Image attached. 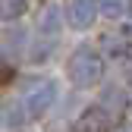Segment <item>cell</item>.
I'll list each match as a JSON object with an SVG mask.
<instances>
[{"instance_id":"cell-3","label":"cell","mask_w":132,"mask_h":132,"mask_svg":"<svg viewBox=\"0 0 132 132\" xmlns=\"http://www.w3.org/2000/svg\"><path fill=\"white\" fill-rule=\"evenodd\" d=\"M63 19L69 22L72 28H91L94 19H97V3L94 0H66V6H63Z\"/></svg>"},{"instance_id":"cell-1","label":"cell","mask_w":132,"mask_h":132,"mask_svg":"<svg viewBox=\"0 0 132 132\" xmlns=\"http://www.w3.org/2000/svg\"><path fill=\"white\" fill-rule=\"evenodd\" d=\"M104 69H107V63L94 47H76L66 60V76L76 88H94L104 79Z\"/></svg>"},{"instance_id":"cell-9","label":"cell","mask_w":132,"mask_h":132,"mask_svg":"<svg viewBox=\"0 0 132 132\" xmlns=\"http://www.w3.org/2000/svg\"><path fill=\"white\" fill-rule=\"evenodd\" d=\"M0 126H3V120H0Z\"/></svg>"},{"instance_id":"cell-8","label":"cell","mask_w":132,"mask_h":132,"mask_svg":"<svg viewBox=\"0 0 132 132\" xmlns=\"http://www.w3.org/2000/svg\"><path fill=\"white\" fill-rule=\"evenodd\" d=\"M3 79H6V72H0V82H3Z\"/></svg>"},{"instance_id":"cell-6","label":"cell","mask_w":132,"mask_h":132,"mask_svg":"<svg viewBox=\"0 0 132 132\" xmlns=\"http://www.w3.org/2000/svg\"><path fill=\"white\" fill-rule=\"evenodd\" d=\"M97 13H104L107 19H126L129 16V0H94Z\"/></svg>"},{"instance_id":"cell-4","label":"cell","mask_w":132,"mask_h":132,"mask_svg":"<svg viewBox=\"0 0 132 132\" xmlns=\"http://www.w3.org/2000/svg\"><path fill=\"white\" fill-rule=\"evenodd\" d=\"M110 129H113V113L104 110L101 104L88 107L85 113H79V120L72 126V132H110Z\"/></svg>"},{"instance_id":"cell-5","label":"cell","mask_w":132,"mask_h":132,"mask_svg":"<svg viewBox=\"0 0 132 132\" xmlns=\"http://www.w3.org/2000/svg\"><path fill=\"white\" fill-rule=\"evenodd\" d=\"M63 28V19H60V6L47 3L38 10V19H35V31L38 35H47V38H57Z\"/></svg>"},{"instance_id":"cell-7","label":"cell","mask_w":132,"mask_h":132,"mask_svg":"<svg viewBox=\"0 0 132 132\" xmlns=\"http://www.w3.org/2000/svg\"><path fill=\"white\" fill-rule=\"evenodd\" d=\"M28 10V0H0V22H13Z\"/></svg>"},{"instance_id":"cell-2","label":"cell","mask_w":132,"mask_h":132,"mask_svg":"<svg viewBox=\"0 0 132 132\" xmlns=\"http://www.w3.org/2000/svg\"><path fill=\"white\" fill-rule=\"evenodd\" d=\"M16 101L22 104L25 120H38V117H44V113L54 107V101H57V85H54L51 79H35Z\"/></svg>"}]
</instances>
